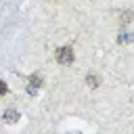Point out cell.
Instances as JSON below:
<instances>
[{
  "label": "cell",
  "instance_id": "6da1fadb",
  "mask_svg": "<svg viewBox=\"0 0 134 134\" xmlns=\"http://www.w3.org/2000/svg\"><path fill=\"white\" fill-rule=\"evenodd\" d=\"M57 61H59L61 65H69V63H73V50H71L69 46H61V48L57 50Z\"/></svg>",
  "mask_w": 134,
  "mask_h": 134
},
{
  "label": "cell",
  "instance_id": "7a4b0ae2",
  "mask_svg": "<svg viewBox=\"0 0 134 134\" xmlns=\"http://www.w3.org/2000/svg\"><path fill=\"white\" fill-rule=\"evenodd\" d=\"M4 117H6V121H15L19 115H17L15 111H6V113H4Z\"/></svg>",
  "mask_w": 134,
  "mask_h": 134
},
{
  "label": "cell",
  "instance_id": "3957f363",
  "mask_svg": "<svg viewBox=\"0 0 134 134\" xmlns=\"http://www.w3.org/2000/svg\"><path fill=\"white\" fill-rule=\"evenodd\" d=\"M88 84H90L92 88H96V86H98V77H94V75H88Z\"/></svg>",
  "mask_w": 134,
  "mask_h": 134
}]
</instances>
